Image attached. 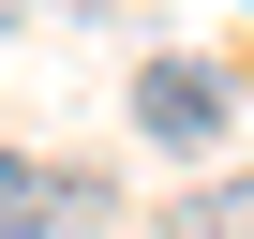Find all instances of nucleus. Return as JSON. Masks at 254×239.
<instances>
[{"label":"nucleus","instance_id":"f257e3e1","mask_svg":"<svg viewBox=\"0 0 254 239\" xmlns=\"http://www.w3.org/2000/svg\"><path fill=\"white\" fill-rule=\"evenodd\" d=\"M224 120H239L224 60H180V45H165V60L135 75V135H150V150H224Z\"/></svg>","mask_w":254,"mask_h":239},{"label":"nucleus","instance_id":"20e7f679","mask_svg":"<svg viewBox=\"0 0 254 239\" xmlns=\"http://www.w3.org/2000/svg\"><path fill=\"white\" fill-rule=\"evenodd\" d=\"M0 239H45V224H0Z\"/></svg>","mask_w":254,"mask_h":239},{"label":"nucleus","instance_id":"7ed1b4c3","mask_svg":"<svg viewBox=\"0 0 254 239\" xmlns=\"http://www.w3.org/2000/svg\"><path fill=\"white\" fill-rule=\"evenodd\" d=\"M180 239H254V179H209V194L180 209Z\"/></svg>","mask_w":254,"mask_h":239},{"label":"nucleus","instance_id":"f03ea898","mask_svg":"<svg viewBox=\"0 0 254 239\" xmlns=\"http://www.w3.org/2000/svg\"><path fill=\"white\" fill-rule=\"evenodd\" d=\"M30 209H90V179L30 165V150H0V224H30Z\"/></svg>","mask_w":254,"mask_h":239}]
</instances>
